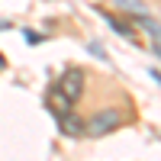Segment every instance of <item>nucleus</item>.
<instances>
[{
  "mask_svg": "<svg viewBox=\"0 0 161 161\" xmlns=\"http://www.w3.org/2000/svg\"><path fill=\"white\" fill-rule=\"evenodd\" d=\"M119 123H123V113H119V110H100L97 116L90 119L87 132H90V136H106V132H113Z\"/></svg>",
  "mask_w": 161,
  "mask_h": 161,
  "instance_id": "f257e3e1",
  "label": "nucleus"
},
{
  "mask_svg": "<svg viewBox=\"0 0 161 161\" xmlns=\"http://www.w3.org/2000/svg\"><path fill=\"white\" fill-rule=\"evenodd\" d=\"M58 90H61V97L68 103H74L80 93H84V71H77V68L64 71V77L58 80Z\"/></svg>",
  "mask_w": 161,
  "mask_h": 161,
  "instance_id": "f03ea898",
  "label": "nucleus"
},
{
  "mask_svg": "<svg viewBox=\"0 0 161 161\" xmlns=\"http://www.w3.org/2000/svg\"><path fill=\"white\" fill-rule=\"evenodd\" d=\"M116 3L123 7V10H129V13H136V16L145 13V3H142V0H116Z\"/></svg>",
  "mask_w": 161,
  "mask_h": 161,
  "instance_id": "423d86ee",
  "label": "nucleus"
},
{
  "mask_svg": "<svg viewBox=\"0 0 161 161\" xmlns=\"http://www.w3.org/2000/svg\"><path fill=\"white\" fill-rule=\"evenodd\" d=\"M139 23H142V29L152 36V48L161 55V23H158V19H152V16H145V13H139Z\"/></svg>",
  "mask_w": 161,
  "mask_h": 161,
  "instance_id": "7ed1b4c3",
  "label": "nucleus"
},
{
  "mask_svg": "<svg viewBox=\"0 0 161 161\" xmlns=\"http://www.w3.org/2000/svg\"><path fill=\"white\" fill-rule=\"evenodd\" d=\"M106 19H110V26H113V29H116L119 36H123V39H136V32H132V29H129L126 23H119L116 16H110V13H106Z\"/></svg>",
  "mask_w": 161,
  "mask_h": 161,
  "instance_id": "39448f33",
  "label": "nucleus"
},
{
  "mask_svg": "<svg viewBox=\"0 0 161 161\" xmlns=\"http://www.w3.org/2000/svg\"><path fill=\"white\" fill-rule=\"evenodd\" d=\"M23 36H26V42H32V45H36V42H42V36H39V32H32V29H26Z\"/></svg>",
  "mask_w": 161,
  "mask_h": 161,
  "instance_id": "0eeeda50",
  "label": "nucleus"
},
{
  "mask_svg": "<svg viewBox=\"0 0 161 161\" xmlns=\"http://www.w3.org/2000/svg\"><path fill=\"white\" fill-rule=\"evenodd\" d=\"M0 29H10V23H0Z\"/></svg>",
  "mask_w": 161,
  "mask_h": 161,
  "instance_id": "9d476101",
  "label": "nucleus"
},
{
  "mask_svg": "<svg viewBox=\"0 0 161 161\" xmlns=\"http://www.w3.org/2000/svg\"><path fill=\"white\" fill-rule=\"evenodd\" d=\"M148 74H152V77H155V80H158V84H161V71H155V68H152V71H148Z\"/></svg>",
  "mask_w": 161,
  "mask_h": 161,
  "instance_id": "1a4fd4ad",
  "label": "nucleus"
},
{
  "mask_svg": "<svg viewBox=\"0 0 161 161\" xmlns=\"http://www.w3.org/2000/svg\"><path fill=\"white\" fill-rule=\"evenodd\" d=\"M0 68H3V55H0Z\"/></svg>",
  "mask_w": 161,
  "mask_h": 161,
  "instance_id": "9b49d317",
  "label": "nucleus"
},
{
  "mask_svg": "<svg viewBox=\"0 0 161 161\" xmlns=\"http://www.w3.org/2000/svg\"><path fill=\"white\" fill-rule=\"evenodd\" d=\"M90 52H93V55H97V58H106V55H103V48H100L97 42H90Z\"/></svg>",
  "mask_w": 161,
  "mask_h": 161,
  "instance_id": "6e6552de",
  "label": "nucleus"
},
{
  "mask_svg": "<svg viewBox=\"0 0 161 161\" xmlns=\"http://www.w3.org/2000/svg\"><path fill=\"white\" fill-rule=\"evenodd\" d=\"M61 126H64L68 136H84V123H77V119H71V116H61Z\"/></svg>",
  "mask_w": 161,
  "mask_h": 161,
  "instance_id": "20e7f679",
  "label": "nucleus"
}]
</instances>
